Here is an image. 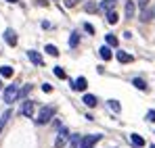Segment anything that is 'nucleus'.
<instances>
[{
  "label": "nucleus",
  "mask_w": 155,
  "mask_h": 148,
  "mask_svg": "<svg viewBox=\"0 0 155 148\" xmlns=\"http://www.w3.org/2000/svg\"><path fill=\"white\" fill-rule=\"evenodd\" d=\"M84 11H86V13H97V11H99V4L92 2V0H88V2L84 4Z\"/></svg>",
  "instance_id": "22"
},
{
  "label": "nucleus",
  "mask_w": 155,
  "mask_h": 148,
  "mask_svg": "<svg viewBox=\"0 0 155 148\" xmlns=\"http://www.w3.org/2000/svg\"><path fill=\"white\" fill-rule=\"evenodd\" d=\"M82 102H84L86 106H90V109H92V106H97V102H99V98H97L94 94H88V92H86V94L82 96Z\"/></svg>",
  "instance_id": "13"
},
{
  "label": "nucleus",
  "mask_w": 155,
  "mask_h": 148,
  "mask_svg": "<svg viewBox=\"0 0 155 148\" xmlns=\"http://www.w3.org/2000/svg\"><path fill=\"white\" fill-rule=\"evenodd\" d=\"M69 138H71L69 129L67 127H59V134H57V140H54V148H63L69 142Z\"/></svg>",
  "instance_id": "3"
},
{
  "label": "nucleus",
  "mask_w": 155,
  "mask_h": 148,
  "mask_svg": "<svg viewBox=\"0 0 155 148\" xmlns=\"http://www.w3.org/2000/svg\"><path fill=\"white\" fill-rule=\"evenodd\" d=\"M34 111H36V102H34V100H23L19 113H21L23 117H34Z\"/></svg>",
  "instance_id": "5"
},
{
  "label": "nucleus",
  "mask_w": 155,
  "mask_h": 148,
  "mask_svg": "<svg viewBox=\"0 0 155 148\" xmlns=\"http://www.w3.org/2000/svg\"><path fill=\"white\" fill-rule=\"evenodd\" d=\"M0 88H2V79H0Z\"/></svg>",
  "instance_id": "32"
},
{
  "label": "nucleus",
  "mask_w": 155,
  "mask_h": 148,
  "mask_svg": "<svg viewBox=\"0 0 155 148\" xmlns=\"http://www.w3.org/2000/svg\"><path fill=\"white\" fill-rule=\"evenodd\" d=\"M42 92H46V94L52 92V86H51V83H42Z\"/></svg>",
  "instance_id": "30"
},
{
  "label": "nucleus",
  "mask_w": 155,
  "mask_h": 148,
  "mask_svg": "<svg viewBox=\"0 0 155 148\" xmlns=\"http://www.w3.org/2000/svg\"><path fill=\"white\" fill-rule=\"evenodd\" d=\"M130 142H132L136 148H143V146H145V140H143L138 134H132V136H130Z\"/></svg>",
  "instance_id": "17"
},
{
  "label": "nucleus",
  "mask_w": 155,
  "mask_h": 148,
  "mask_svg": "<svg viewBox=\"0 0 155 148\" xmlns=\"http://www.w3.org/2000/svg\"><path fill=\"white\" fill-rule=\"evenodd\" d=\"M101 134H88V136H84L82 138V144H80V148H94V144L97 142H101Z\"/></svg>",
  "instance_id": "4"
},
{
  "label": "nucleus",
  "mask_w": 155,
  "mask_h": 148,
  "mask_svg": "<svg viewBox=\"0 0 155 148\" xmlns=\"http://www.w3.org/2000/svg\"><path fill=\"white\" fill-rule=\"evenodd\" d=\"M115 58H117L120 63H132V61H134V56L128 54L126 50H117V52H115Z\"/></svg>",
  "instance_id": "11"
},
{
  "label": "nucleus",
  "mask_w": 155,
  "mask_h": 148,
  "mask_svg": "<svg viewBox=\"0 0 155 148\" xmlns=\"http://www.w3.org/2000/svg\"><path fill=\"white\" fill-rule=\"evenodd\" d=\"M153 17H155V8H143V13H140V21L143 23H149V21H153Z\"/></svg>",
  "instance_id": "9"
},
{
  "label": "nucleus",
  "mask_w": 155,
  "mask_h": 148,
  "mask_svg": "<svg viewBox=\"0 0 155 148\" xmlns=\"http://www.w3.org/2000/svg\"><path fill=\"white\" fill-rule=\"evenodd\" d=\"M46 54H51V56H59V48L54 46V44H46Z\"/></svg>",
  "instance_id": "25"
},
{
  "label": "nucleus",
  "mask_w": 155,
  "mask_h": 148,
  "mask_svg": "<svg viewBox=\"0 0 155 148\" xmlns=\"http://www.w3.org/2000/svg\"><path fill=\"white\" fill-rule=\"evenodd\" d=\"M69 86H71V90H76V92H86V90H88V81H86V77H78L76 81H71Z\"/></svg>",
  "instance_id": "7"
},
{
  "label": "nucleus",
  "mask_w": 155,
  "mask_h": 148,
  "mask_svg": "<svg viewBox=\"0 0 155 148\" xmlns=\"http://www.w3.org/2000/svg\"><path fill=\"white\" fill-rule=\"evenodd\" d=\"M84 31H88L90 36L94 33V25H90V23H84Z\"/></svg>",
  "instance_id": "28"
},
{
  "label": "nucleus",
  "mask_w": 155,
  "mask_h": 148,
  "mask_svg": "<svg viewBox=\"0 0 155 148\" xmlns=\"http://www.w3.org/2000/svg\"><path fill=\"white\" fill-rule=\"evenodd\" d=\"M132 86H134L136 90H147V88H149V86H147V81H145V79H140V77H134V79H132Z\"/></svg>",
  "instance_id": "16"
},
{
  "label": "nucleus",
  "mask_w": 155,
  "mask_h": 148,
  "mask_svg": "<svg viewBox=\"0 0 155 148\" xmlns=\"http://www.w3.org/2000/svg\"><path fill=\"white\" fill-rule=\"evenodd\" d=\"M105 42H107V46H111V48L117 46V38H115L113 33H105Z\"/></svg>",
  "instance_id": "23"
},
{
  "label": "nucleus",
  "mask_w": 155,
  "mask_h": 148,
  "mask_svg": "<svg viewBox=\"0 0 155 148\" xmlns=\"http://www.w3.org/2000/svg\"><path fill=\"white\" fill-rule=\"evenodd\" d=\"M21 96V88L17 86V83H13V86H8L6 90H4V94H2V100L6 102V104H13L15 100H19Z\"/></svg>",
  "instance_id": "2"
},
{
  "label": "nucleus",
  "mask_w": 155,
  "mask_h": 148,
  "mask_svg": "<svg viewBox=\"0 0 155 148\" xmlns=\"http://www.w3.org/2000/svg\"><path fill=\"white\" fill-rule=\"evenodd\" d=\"M11 115H13L11 111H4V113H2V117H0V134H2V129H4V125L8 123V119H11Z\"/></svg>",
  "instance_id": "19"
},
{
  "label": "nucleus",
  "mask_w": 155,
  "mask_h": 148,
  "mask_svg": "<svg viewBox=\"0 0 155 148\" xmlns=\"http://www.w3.org/2000/svg\"><path fill=\"white\" fill-rule=\"evenodd\" d=\"M124 15H126V19H132V17L136 15V2H134V0H128V2H126V11H124Z\"/></svg>",
  "instance_id": "10"
},
{
  "label": "nucleus",
  "mask_w": 155,
  "mask_h": 148,
  "mask_svg": "<svg viewBox=\"0 0 155 148\" xmlns=\"http://www.w3.org/2000/svg\"><path fill=\"white\" fill-rule=\"evenodd\" d=\"M2 38H4V42L8 44V46H17V31L15 29H4V33H2Z\"/></svg>",
  "instance_id": "6"
},
{
  "label": "nucleus",
  "mask_w": 155,
  "mask_h": 148,
  "mask_svg": "<svg viewBox=\"0 0 155 148\" xmlns=\"http://www.w3.org/2000/svg\"><path fill=\"white\" fill-rule=\"evenodd\" d=\"M27 58H29V61H31V65H36V67H42V65H44L42 54H38L36 50H27Z\"/></svg>",
  "instance_id": "8"
},
{
  "label": "nucleus",
  "mask_w": 155,
  "mask_h": 148,
  "mask_svg": "<svg viewBox=\"0 0 155 148\" xmlns=\"http://www.w3.org/2000/svg\"><path fill=\"white\" fill-rule=\"evenodd\" d=\"M54 113H57V109H54L52 104H44V106L38 111V117H34V121H36L38 125H46V123L52 121Z\"/></svg>",
  "instance_id": "1"
},
{
  "label": "nucleus",
  "mask_w": 155,
  "mask_h": 148,
  "mask_svg": "<svg viewBox=\"0 0 155 148\" xmlns=\"http://www.w3.org/2000/svg\"><path fill=\"white\" fill-rule=\"evenodd\" d=\"M105 17H107V23L109 25H115L117 21H120V13L113 8V11H109V13H105Z\"/></svg>",
  "instance_id": "15"
},
{
  "label": "nucleus",
  "mask_w": 155,
  "mask_h": 148,
  "mask_svg": "<svg viewBox=\"0 0 155 148\" xmlns=\"http://www.w3.org/2000/svg\"><path fill=\"white\" fill-rule=\"evenodd\" d=\"M52 71H54V75H57V77H59V79H65V77H67V75H65V71H63V69H61V67H54V69H52Z\"/></svg>",
  "instance_id": "26"
},
{
  "label": "nucleus",
  "mask_w": 155,
  "mask_h": 148,
  "mask_svg": "<svg viewBox=\"0 0 155 148\" xmlns=\"http://www.w3.org/2000/svg\"><path fill=\"white\" fill-rule=\"evenodd\" d=\"M136 4H138V8L143 11V8H147V6H149V0H136Z\"/></svg>",
  "instance_id": "27"
},
{
  "label": "nucleus",
  "mask_w": 155,
  "mask_h": 148,
  "mask_svg": "<svg viewBox=\"0 0 155 148\" xmlns=\"http://www.w3.org/2000/svg\"><path fill=\"white\" fill-rule=\"evenodd\" d=\"M151 148H155V144H151Z\"/></svg>",
  "instance_id": "34"
},
{
  "label": "nucleus",
  "mask_w": 155,
  "mask_h": 148,
  "mask_svg": "<svg viewBox=\"0 0 155 148\" xmlns=\"http://www.w3.org/2000/svg\"><path fill=\"white\" fill-rule=\"evenodd\" d=\"M82 144V138L78 136V134H71V138H69V148H80Z\"/></svg>",
  "instance_id": "20"
},
{
  "label": "nucleus",
  "mask_w": 155,
  "mask_h": 148,
  "mask_svg": "<svg viewBox=\"0 0 155 148\" xmlns=\"http://www.w3.org/2000/svg\"><path fill=\"white\" fill-rule=\"evenodd\" d=\"M6 2H11V4H17V2H19V0H6Z\"/></svg>",
  "instance_id": "31"
},
{
  "label": "nucleus",
  "mask_w": 155,
  "mask_h": 148,
  "mask_svg": "<svg viewBox=\"0 0 155 148\" xmlns=\"http://www.w3.org/2000/svg\"><path fill=\"white\" fill-rule=\"evenodd\" d=\"M99 56H101V58H105V61H111V56H113V52H111V46L103 44V46L99 48Z\"/></svg>",
  "instance_id": "14"
},
{
  "label": "nucleus",
  "mask_w": 155,
  "mask_h": 148,
  "mask_svg": "<svg viewBox=\"0 0 155 148\" xmlns=\"http://www.w3.org/2000/svg\"><path fill=\"white\" fill-rule=\"evenodd\" d=\"M78 44H80V36H78V31H71V36H69V48L71 50L78 48Z\"/></svg>",
  "instance_id": "18"
},
{
  "label": "nucleus",
  "mask_w": 155,
  "mask_h": 148,
  "mask_svg": "<svg viewBox=\"0 0 155 148\" xmlns=\"http://www.w3.org/2000/svg\"><path fill=\"white\" fill-rule=\"evenodd\" d=\"M74 2H76V4H78V2H80V0H74Z\"/></svg>",
  "instance_id": "33"
},
{
  "label": "nucleus",
  "mask_w": 155,
  "mask_h": 148,
  "mask_svg": "<svg viewBox=\"0 0 155 148\" xmlns=\"http://www.w3.org/2000/svg\"><path fill=\"white\" fill-rule=\"evenodd\" d=\"M147 121L155 123V111H149V113H147Z\"/></svg>",
  "instance_id": "29"
},
{
  "label": "nucleus",
  "mask_w": 155,
  "mask_h": 148,
  "mask_svg": "<svg viewBox=\"0 0 155 148\" xmlns=\"http://www.w3.org/2000/svg\"><path fill=\"white\" fill-rule=\"evenodd\" d=\"M113 8H115V0H101L99 2V11H103V13H109Z\"/></svg>",
  "instance_id": "12"
},
{
  "label": "nucleus",
  "mask_w": 155,
  "mask_h": 148,
  "mask_svg": "<svg viewBox=\"0 0 155 148\" xmlns=\"http://www.w3.org/2000/svg\"><path fill=\"white\" fill-rule=\"evenodd\" d=\"M107 104H109V109H111L113 113H120V111H122V104H120V102H117V100H115V98L107 100Z\"/></svg>",
  "instance_id": "24"
},
{
  "label": "nucleus",
  "mask_w": 155,
  "mask_h": 148,
  "mask_svg": "<svg viewBox=\"0 0 155 148\" xmlns=\"http://www.w3.org/2000/svg\"><path fill=\"white\" fill-rule=\"evenodd\" d=\"M13 67H8V65H2L0 67V77H13Z\"/></svg>",
  "instance_id": "21"
}]
</instances>
